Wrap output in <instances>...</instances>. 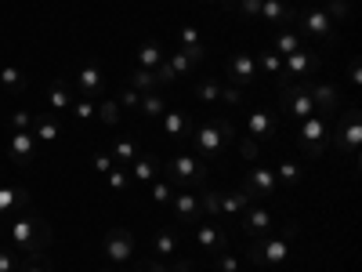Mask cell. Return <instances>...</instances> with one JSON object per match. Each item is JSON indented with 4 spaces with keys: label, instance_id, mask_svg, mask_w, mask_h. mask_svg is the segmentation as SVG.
Masks as SVG:
<instances>
[{
    "label": "cell",
    "instance_id": "cell-53",
    "mask_svg": "<svg viewBox=\"0 0 362 272\" xmlns=\"http://www.w3.org/2000/svg\"><path fill=\"white\" fill-rule=\"evenodd\" d=\"M18 272H51V265L40 261V258H22V268Z\"/></svg>",
    "mask_w": 362,
    "mask_h": 272
},
{
    "label": "cell",
    "instance_id": "cell-43",
    "mask_svg": "<svg viewBox=\"0 0 362 272\" xmlns=\"http://www.w3.org/2000/svg\"><path fill=\"white\" fill-rule=\"evenodd\" d=\"M214 272H239V254H232L228 247L214 254Z\"/></svg>",
    "mask_w": 362,
    "mask_h": 272
},
{
    "label": "cell",
    "instance_id": "cell-16",
    "mask_svg": "<svg viewBox=\"0 0 362 272\" xmlns=\"http://www.w3.org/2000/svg\"><path fill=\"white\" fill-rule=\"evenodd\" d=\"M239 225H243V232L250 236V239H257V236H268L272 229H276V210H268V207H247L243 210V218H239Z\"/></svg>",
    "mask_w": 362,
    "mask_h": 272
},
{
    "label": "cell",
    "instance_id": "cell-29",
    "mask_svg": "<svg viewBox=\"0 0 362 272\" xmlns=\"http://www.w3.org/2000/svg\"><path fill=\"white\" fill-rule=\"evenodd\" d=\"M0 84H4V91H11V95H25L29 91V80H25L22 66H15V62L0 66Z\"/></svg>",
    "mask_w": 362,
    "mask_h": 272
},
{
    "label": "cell",
    "instance_id": "cell-59",
    "mask_svg": "<svg viewBox=\"0 0 362 272\" xmlns=\"http://www.w3.org/2000/svg\"><path fill=\"white\" fill-rule=\"evenodd\" d=\"M102 272H116V268H102Z\"/></svg>",
    "mask_w": 362,
    "mask_h": 272
},
{
    "label": "cell",
    "instance_id": "cell-13",
    "mask_svg": "<svg viewBox=\"0 0 362 272\" xmlns=\"http://www.w3.org/2000/svg\"><path fill=\"white\" fill-rule=\"evenodd\" d=\"M192 236H196V247L203 251V254H218V251H225L232 239H228V232H225V225H218L214 218H199L196 225H192Z\"/></svg>",
    "mask_w": 362,
    "mask_h": 272
},
{
    "label": "cell",
    "instance_id": "cell-28",
    "mask_svg": "<svg viewBox=\"0 0 362 272\" xmlns=\"http://www.w3.org/2000/svg\"><path fill=\"white\" fill-rule=\"evenodd\" d=\"M163 58H167V47H163L160 40H145V44H138V69H156Z\"/></svg>",
    "mask_w": 362,
    "mask_h": 272
},
{
    "label": "cell",
    "instance_id": "cell-39",
    "mask_svg": "<svg viewBox=\"0 0 362 272\" xmlns=\"http://www.w3.org/2000/svg\"><path fill=\"white\" fill-rule=\"evenodd\" d=\"M69 116L76 120V124H90V120H95V102H90L87 95H76L73 106H69Z\"/></svg>",
    "mask_w": 362,
    "mask_h": 272
},
{
    "label": "cell",
    "instance_id": "cell-24",
    "mask_svg": "<svg viewBox=\"0 0 362 272\" xmlns=\"http://www.w3.org/2000/svg\"><path fill=\"white\" fill-rule=\"evenodd\" d=\"M73 80H51V87H47V106H51V113H69V106H73Z\"/></svg>",
    "mask_w": 362,
    "mask_h": 272
},
{
    "label": "cell",
    "instance_id": "cell-32",
    "mask_svg": "<svg viewBox=\"0 0 362 272\" xmlns=\"http://www.w3.org/2000/svg\"><path fill=\"white\" fill-rule=\"evenodd\" d=\"M109 157L116 160V167H131V160L138 157V138H131V135L116 138V142H112V153H109Z\"/></svg>",
    "mask_w": 362,
    "mask_h": 272
},
{
    "label": "cell",
    "instance_id": "cell-48",
    "mask_svg": "<svg viewBox=\"0 0 362 272\" xmlns=\"http://www.w3.org/2000/svg\"><path fill=\"white\" fill-rule=\"evenodd\" d=\"M261 4H264V0H235L232 8H235L239 15H247V18H257V15H261Z\"/></svg>",
    "mask_w": 362,
    "mask_h": 272
},
{
    "label": "cell",
    "instance_id": "cell-45",
    "mask_svg": "<svg viewBox=\"0 0 362 272\" xmlns=\"http://www.w3.org/2000/svg\"><path fill=\"white\" fill-rule=\"evenodd\" d=\"M218 106H243V91L239 87H232V84H221V98H218Z\"/></svg>",
    "mask_w": 362,
    "mask_h": 272
},
{
    "label": "cell",
    "instance_id": "cell-41",
    "mask_svg": "<svg viewBox=\"0 0 362 272\" xmlns=\"http://www.w3.org/2000/svg\"><path fill=\"white\" fill-rule=\"evenodd\" d=\"M167 66L174 69V76H177V80H181V76H189V73L196 69V66L189 62V58H185V51H181V47H177V51H170V58H167Z\"/></svg>",
    "mask_w": 362,
    "mask_h": 272
},
{
    "label": "cell",
    "instance_id": "cell-51",
    "mask_svg": "<svg viewBox=\"0 0 362 272\" xmlns=\"http://www.w3.org/2000/svg\"><path fill=\"white\" fill-rule=\"evenodd\" d=\"M90 167H95L98 174H109V171L116 167V160H112L109 153H95V157H90Z\"/></svg>",
    "mask_w": 362,
    "mask_h": 272
},
{
    "label": "cell",
    "instance_id": "cell-3",
    "mask_svg": "<svg viewBox=\"0 0 362 272\" xmlns=\"http://www.w3.org/2000/svg\"><path fill=\"white\" fill-rule=\"evenodd\" d=\"M290 236H297V222H286L283 225V232H276V236H257L254 244L247 247V258H250V265L254 268H268V265H283L286 261V254H290V247H286V239Z\"/></svg>",
    "mask_w": 362,
    "mask_h": 272
},
{
    "label": "cell",
    "instance_id": "cell-56",
    "mask_svg": "<svg viewBox=\"0 0 362 272\" xmlns=\"http://www.w3.org/2000/svg\"><path fill=\"white\" fill-rule=\"evenodd\" d=\"M167 268H170V272H192V261H189V258H170Z\"/></svg>",
    "mask_w": 362,
    "mask_h": 272
},
{
    "label": "cell",
    "instance_id": "cell-12",
    "mask_svg": "<svg viewBox=\"0 0 362 272\" xmlns=\"http://www.w3.org/2000/svg\"><path fill=\"white\" fill-rule=\"evenodd\" d=\"M243 189L250 200H272L279 193V181H276V167H261V164H254L250 171H247V178H243Z\"/></svg>",
    "mask_w": 362,
    "mask_h": 272
},
{
    "label": "cell",
    "instance_id": "cell-11",
    "mask_svg": "<svg viewBox=\"0 0 362 272\" xmlns=\"http://www.w3.org/2000/svg\"><path fill=\"white\" fill-rule=\"evenodd\" d=\"M102 251H105V258H109L112 265H124V261H131V258L138 254V239H134V232H131V229L116 225V229H109V232H105Z\"/></svg>",
    "mask_w": 362,
    "mask_h": 272
},
{
    "label": "cell",
    "instance_id": "cell-20",
    "mask_svg": "<svg viewBox=\"0 0 362 272\" xmlns=\"http://www.w3.org/2000/svg\"><path fill=\"white\" fill-rule=\"evenodd\" d=\"M177 251H181V232H177L174 225H160V229L153 232V254H148V258L170 261Z\"/></svg>",
    "mask_w": 362,
    "mask_h": 272
},
{
    "label": "cell",
    "instance_id": "cell-27",
    "mask_svg": "<svg viewBox=\"0 0 362 272\" xmlns=\"http://www.w3.org/2000/svg\"><path fill=\"white\" fill-rule=\"evenodd\" d=\"M305 47V37L297 33V29H290V26H283L276 37H272V51H276L279 58H286V55H293V51H300Z\"/></svg>",
    "mask_w": 362,
    "mask_h": 272
},
{
    "label": "cell",
    "instance_id": "cell-36",
    "mask_svg": "<svg viewBox=\"0 0 362 272\" xmlns=\"http://www.w3.org/2000/svg\"><path fill=\"white\" fill-rule=\"evenodd\" d=\"M119 116H124V109H119L116 98H102V102H95V120H98V124L116 128V124H119Z\"/></svg>",
    "mask_w": 362,
    "mask_h": 272
},
{
    "label": "cell",
    "instance_id": "cell-46",
    "mask_svg": "<svg viewBox=\"0 0 362 272\" xmlns=\"http://www.w3.org/2000/svg\"><path fill=\"white\" fill-rule=\"evenodd\" d=\"M235 145H239V153H243V160H247V164H257L261 145H257L254 138H235Z\"/></svg>",
    "mask_w": 362,
    "mask_h": 272
},
{
    "label": "cell",
    "instance_id": "cell-33",
    "mask_svg": "<svg viewBox=\"0 0 362 272\" xmlns=\"http://www.w3.org/2000/svg\"><path fill=\"white\" fill-rule=\"evenodd\" d=\"M29 131H33L37 142H58V120H54L51 113H37V116H33V128H29Z\"/></svg>",
    "mask_w": 362,
    "mask_h": 272
},
{
    "label": "cell",
    "instance_id": "cell-49",
    "mask_svg": "<svg viewBox=\"0 0 362 272\" xmlns=\"http://www.w3.org/2000/svg\"><path fill=\"white\" fill-rule=\"evenodd\" d=\"M203 37H199V29L196 26H181V47H199Z\"/></svg>",
    "mask_w": 362,
    "mask_h": 272
},
{
    "label": "cell",
    "instance_id": "cell-23",
    "mask_svg": "<svg viewBox=\"0 0 362 272\" xmlns=\"http://www.w3.org/2000/svg\"><path fill=\"white\" fill-rule=\"evenodd\" d=\"M308 91H312L315 113H341V95H337L334 84H312L308 80Z\"/></svg>",
    "mask_w": 362,
    "mask_h": 272
},
{
    "label": "cell",
    "instance_id": "cell-31",
    "mask_svg": "<svg viewBox=\"0 0 362 272\" xmlns=\"http://www.w3.org/2000/svg\"><path fill=\"white\" fill-rule=\"evenodd\" d=\"M254 62H257V69H261L264 76H272V80L283 84V58L272 51V47H261V51L254 55Z\"/></svg>",
    "mask_w": 362,
    "mask_h": 272
},
{
    "label": "cell",
    "instance_id": "cell-58",
    "mask_svg": "<svg viewBox=\"0 0 362 272\" xmlns=\"http://www.w3.org/2000/svg\"><path fill=\"white\" fill-rule=\"evenodd\" d=\"M203 4H218V0H203Z\"/></svg>",
    "mask_w": 362,
    "mask_h": 272
},
{
    "label": "cell",
    "instance_id": "cell-7",
    "mask_svg": "<svg viewBox=\"0 0 362 272\" xmlns=\"http://www.w3.org/2000/svg\"><path fill=\"white\" fill-rule=\"evenodd\" d=\"M329 145L337 149L341 157H355L362 145V124H358V106L348 102L344 116L337 120V128H329Z\"/></svg>",
    "mask_w": 362,
    "mask_h": 272
},
{
    "label": "cell",
    "instance_id": "cell-21",
    "mask_svg": "<svg viewBox=\"0 0 362 272\" xmlns=\"http://www.w3.org/2000/svg\"><path fill=\"white\" fill-rule=\"evenodd\" d=\"M25 207H29V189L25 186H0V222L15 218Z\"/></svg>",
    "mask_w": 362,
    "mask_h": 272
},
{
    "label": "cell",
    "instance_id": "cell-40",
    "mask_svg": "<svg viewBox=\"0 0 362 272\" xmlns=\"http://www.w3.org/2000/svg\"><path fill=\"white\" fill-rule=\"evenodd\" d=\"M322 11H326V18L334 22V26H337V22H348V15H351V0H326V8H322Z\"/></svg>",
    "mask_w": 362,
    "mask_h": 272
},
{
    "label": "cell",
    "instance_id": "cell-47",
    "mask_svg": "<svg viewBox=\"0 0 362 272\" xmlns=\"http://www.w3.org/2000/svg\"><path fill=\"white\" fill-rule=\"evenodd\" d=\"M8 120H11L15 131H29V128H33V113H29V109H15Z\"/></svg>",
    "mask_w": 362,
    "mask_h": 272
},
{
    "label": "cell",
    "instance_id": "cell-54",
    "mask_svg": "<svg viewBox=\"0 0 362 272\" xmlns=\"http://www.w3.org/2000/svg\"><path fill=\"white\" fill-rule=\"evenodd\" d=\"M138 272H170V268H167V261H160V258H145V261L138 265Z\"/></svg>",
    "mask_w": 362,
    "mask_h": 272
},
{
    "label": "cell",
    "instance_id": "cell-35",
    "mask_svg": "<svg viewBox=\"0 0 362 272\" xmlns=\"http://www.w3.org/2000/svg\"><path fill=\"white\" fill-rule=\"evenodd\" d=\"M221 84H225V80H218V76H203V80H196V98H199L203 106H218V98H221Z\"/></svg>",
    "mask_w": 362,
    "mask_h": 272
},
{
    "label": "cell",
    "instance_id": "cell-5",
    "mask_svg": "<svg viewBox=\"0 0 362 272\" xmlns=\"http://www.w3.org/2000/svg\"><path fill=\"white\" fill-rule=\"evenodd\" d=\"M160 171L167 174L170 186H177V189H196V186H203V181H206L210 164H203L196 153H177V157H170L167 164H160Z\"/></svg>",
    "mask_w": 362,
    "mask_h": 272
},
{
    "label": "cell",
    "instance_id": "cell-19",
    "mask_svg": "<svg viewBox=\"0 0 362 272\" xmlns=\"http://www.w3.org/2000/svg\"><path fill=\"white\" fill-rule=\"evenodd\" d=\"M160 124H163L167 138L185 142V138L192 135V128H196V120H192V113H185V109H167V113L160 116Z\"/></svg>",
    "mask_w": 362,
    "mask_h": 272
},
{
    "label": "cell",
    "instance_id": "cell-15",
    "mask_svg": "<svg viewBox=\"0 0 362 272\" xmlns=\"http://www.w3.org/2000/svg\"><path fill=\"white\" fill-rule=\"evenodd\" d=\"M170 207H174V222H177V225H196V222L203 218V200H199L192 189L174 193Z\"/></svg>",
    "mask_w": 362,
    "mask_h": 272
},
{
    "label": "cell",
    "instance_id": "cell-17",
    "mask_svg": "<svg viewBox=\"0 0 362 272\" xmlns=\"http://www.w3.org/2000/svg\"><path fill=\"white\" fill-rule=\"evenodd\" d=\"M8 157H11V164H18V167L33 164V160H37V138H33V131H15V135L8 138Z\"/></svg>",
    "mask_w": 362,
    "mask_h": 272
},
{
    "label": "cell",
    "instance_id": "cell-14",
    "mask_svg": "<svg viewBox=\"0 0 362 272\" xmlns=\"http://www.w3.org/2000/svg\"><path fill=\"white\" fill-rule=\"evenodd\" d=\"M225 76H228V84L232 87H250L254 80H257V62H254V55L250 51H232L228 55V66H225Z\"/></svg>",
    "mask_w": 362,
    "mask_h": 272
},
{
    "label": "cell",
    "instance_id": "cell-26",
    "mask_svg": "<svg viewBox=\"0 0 362 272\" xmlns=\"http://www.w3.org/2000/svg\"><path fill=\"white\" fill-rule=\"evenodd\" d=\"M257 18H264V22H272V26H290L293 18H297V11L290 8V4H283V0H264L261 4V15Z\"/></svg>",
    "mask_w": 362,
    "mask_h": 272
},
{
    "label": "cell",
    "instance_id": "cell-37",
    "mask_svg": "<svg viewBox=\"0 0 362 272\" xmlns=\"http://www.w3.org/2000/svg\"><path fill=\"white\" fill-rule=\"evenodd\" d=\"M300 174H305V171H300L297 160H283V164L276 167V181H279L283 189H297V186H300Z\"/></svg>",
    "mask_w": 362,
    "mask_h": 272
},
{
    "label": "cell",
    "instance_id": "cell-8",
    "mask_svg": "<svg viewBox=\"0 0 362 272\" xmlns=\"http://www.w3.org/2000/svg\"><path fill=\"white\" fill-rule=\"evenodd\" d=\"M279 106H283V113L293 120V124L308 120V116L315 113L312 91H308V80H300V84H279Z\"/></svg>",
    "mask_w": 362,
    "mask_h": 272
},
{
    "label": "cell",
    "instance_id": "cell-60",
    "mask_svg": "<svg viewBox=\"0 0 362 272\" xmlns=\"http://www.w3.org/2000/svg\"><path fill=\"white\" fill-rule=\"evenodd\" d=\"M0 66H4V62H0Z\"/></svg>",
    "mask_w": 362,
    "mask_h": 272
},
{
    "label": "cell",
    "instance_id": "cell-42",
    "mask_svg": "<svg viewBox=\"0 0 362 272\" xmlns=\"http://www.w3.org/2000/svg\"><path fill=\"white\" fill-rule=\"evenodd\" d=\"M105 178H109V189H112V193H127V189H131V174H127V167H112Z\"/></svg>",
    "mask_w": 362,
    "mask_h": 272
},
{
    "label": "cell",
    "instance_id": "cell-18",
    "mask_svg": "<svg viewBox=\"0 0 362 272\" xmlns=\"http://www.w3.org/2000/svg\"><path fill=\"white\" fill-rule=\"evenodd\" d=\"M73 84L80 87V95H87V98L90 95H102V91H105V69L98 62H80Z\"/></svg>",
    "mask_w": 362,
    "mask_h": 272
},
{
    "label": "cell",
    "instance_id": "cell-50",
    "mask_svg": "<svg viewBox=\"0 0 362 272\" xmlns=\"http://www.w3.org/2000/svg\"><path fill=\"white\" fill-rule=\"evenodd\" d=\"M119 109H138V102H141V95H138V91H131L127 84H124V91H119Z\"/></svg>",
    "mask_w": 362,
    "mask_h": 272
},
{
    "label": "cell",
    "instance_id": "cell-34",
    "mask_svg": "<svg viewBox=\"0 0 362 272\" xmlns=\"http://www.w3.org/2000/svg\"><path fill=\"white\" fill-rule=\"evenodd\" d=\"M124 84H127L131 91H138V95H148V91H163L153 69H134V73H131V76H127Z\"/></svg>",
    "mask_w": 362,
    "mask_h": 272
},
{
    "label": "cell",
    "instance_id": "cell-55",
    "mask_svg": "<svg viewBox=\"0 0 362 272\" xmlns=\"http://www.w3.org/2000/svg\"><path fill=\"white\" fill-rule=\"evenodd\" d=\"M348 84H351V87L362 84V66H358V58H351V66H348Z\"/></svg>",
    "mask_w": 362,
    "mask_h": 272
},
{
    "label": "cell",
    "instance_id": "cell-22",
    "mask_svg": "<svg viewBox=\"0 0 362 272\" xmlns=\"http://www.w3.org/2000/svg\"><path fill=\"white\" fill-rule=\"evenodd\" d=\"M160 157L156 153H138L134 160H131V167H127V174H131V181L134 186H148L153 178H160Z\"/></svg>",
    "mask_w": 362,
    "mask_h": 272
},
{
    "label": "cell",
    "instance_id": "cell-4",
    "mask_svg": "<svg viewBox=\"0 0 362 272\" xmlns=\"http://www.w3.org/2000/svg\"><path fill=\"white\" fill-rule=\"evenodd\" d=\"M329 116L334 113H312L308 120H300V124H293V138H297V149L305 153L308 160L322 157L326 145H329Z\"/></svg>",
    "mask_w": 362,
    "mask_h": 272
},
{
    "label": "cell",
    "instance_id": "cell-2",
    "mask_svg": "<svg viewBox=\"0 0 362 272\" xmlns=\"http://www.w3.org/2000/svg\"><path fill=\"white\" fill-rule=\"evenodd\" d=\"M189 138H192V145H196L192 153H196L203 164H218V160L225 157V149L239 138V131H235V124H232L228 116L214 113L206 124H196Z\"/></svg>",
    "mask_w": 362,
    "mask_h": 272
},
{
    "label": "cell",
    "instance_id": "cell-1",
    "mask_svg": "<svg viewBox=\"0 0 362 272\" xmlns=\"http://www.w3.org/2000/svg\"><path fill=\"white\" fill-rule=\"evenodd\" d=\"M4 225V236H8V244L15 254L22 258H44L54 244V229L40 218V215H25V210H18L15 218L8 222H0Z\"/></svg>",
    "mask_w": 362,
    "mask_h": 272
},
{
    "label": "cell",
    "instance_id": "cell-9",
    "mask_svg": "<svg viewBox=\"0 0 362 272\" xmlns=\"http://www.w3.org/2000/svg\"><path fill=\"white\" fill-rule=\"evenodd\" d=\"M322 69V55L312 47H300L293 55L283 58V84H300V80H312V73Z\"/></svg>",
    "mask_w": 362,
    "mask_h": 272
},
{
    "label": "cell",
    "instance_id": "cell-38",
    "mask_svg": "<svg viewBox=\"0 0 362 272\" xmlns=\"http://www.w3.org/2000/svg\"><path fill=\"white\" fill-rule=\"evenodd\" d=\"M174 186H170V181L167 178H153V181H148V200H153L156 207H167L170 200H174Z\"/></svg>",
    "mask_w": 362,
    "mask_h": 272
},
{
    "label": "cell",
    "instance_id": "cell-57",
    "mask_svg": "<svg viewBox=\"0 0 362 272\" xmlns=\"http://www.w3.org/2000/svg\"><path fill=\"white\" fill-rule=\"evenodd\" d=\"M218 4H225V8H232V4H235V0H218Z\"/></svg>",
    "mask_w": 362,
    "mask_h": 272
},
{
    "label": "cell",
    "instance_id": "cell-6",
    "mask_svg": "<svg viewBox=\"0 0 362 272\" xmlns=\"http://www.w3.org/2000/svg\"><path fill=\"white\" fill-rule=\"evenodd\" d=\"M199 200H203V215H210V218H225V222H239L243 218V210L254 203L243 189H235V193H199Z\"/></svg>",
    "mask_w": 362,
    "mask_h": 272
},
{
    "label": "cell",
    "instance_id": "cell-30",
    "mask_svg": "<svg viewBox=\"0 0 362 272\" xmlns=\"http://www.w3.org/2000/svg\"><path fill=\"white\" fill-rule=\"evenodd\" d=\"M167 109H170V106H167L163 91H148V95H141V102H138V113H141L145 120H160Z\"/></svg>",
    "mask_w": 362,
    "mask_h": 272
},
{
    "label": "cell",
    "instance_id": "cell-52",
    "mask_svg": "<svg viewBox=\"0 0 362 272\" xmlns=\"http://www.w3.org/2000/svg\"><path fill=\"white\" fill-rule=\"evenodd\" d=\"M153 73H156V80H160V87H170V84L177 80V76H174V69L167 66V58H163V62H160V66H156Z\"/></svg>",
    "mask_w": 362,
    "mask_h": 272
},
{
    "label": "cell",
    "instance_id": "cell-44",
    "mask_svg": "<svg viewBox=\"0 0 362 272\" xmlns=\"http://www.w3.org/2000/svg\"><path fill=\"white\" fill-rule=\"evenodd\" d=\"M22 268V254H15L11 247H0V272H18Z\"/></svg>",
    "mask_w": 362,
    "mask_h": 272
},
{
    "label": "cell",
    "instance_id": "cell-10",
    "mask_svg": "<svg viewBox=\"0 0 362 272\" xmlns=\"http://www.w3.org/2000/svg\"><path fill=\"white\" fill-rule=\"evenodd\" d=\"M297 33L305 37V40H319V44H334L337 37H334V22L326 18V11L322 8H308V11H297Z\"/></svg>",
    "mask_w": 362,
    "mask_h": 272
},
{
    "label": "cell",
    "instance_id": "cell-25",
    "mask_svg": "<svg viewBox=\"0 0 362 272\" xmlns=\"http://www.w3.org/2000/svg\"><path fill=\"white\" fill-rule=\"evenodd\" d=\"M247 124H250V138H264L268 142L272 135L279 131V116L272 113V109H254Z\"/></svg>",
    "mask_w": 362,
    "mask_h": 272
}]
</instances>
